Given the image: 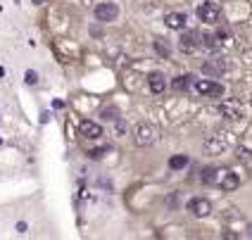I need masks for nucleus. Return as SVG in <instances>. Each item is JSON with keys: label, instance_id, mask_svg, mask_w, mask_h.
I'll return each mask as SVG.
<instances>
[{"label": "nucleus", "instance_id": "1", "mask_svg": "<svg viewBox=\"0 0 252 240\" xmlns=\"http://www.w3.org/2000/svg\"><path fill=\"white\" fill-rule=\"evenodd\" d=\"M202 183H210V185H221L224 190H236L240 185L238 176L233 174L231 169H221V167H207V169H202Z\"/></svg>", "mask_w": 252, "mask_h": 240}, {"label": "nucleus", "instance_id": "2", "mask_svg": "<svg viewBox=\"0 0 252 240\" xmlns=\"http://www.w3.org/2000/svg\"><path fill=\"white\" fill-rule=\"evenodd\" d=\"M231 145H233L231 133H212V136H207V141L202 143V150L207 155H221L226 150H231Z\"/></svg>", "mask_w": 252, "mask_h": 240}, {"label": "nucleus", "instance_id": "3", "mask_svg": "<svg viewBox=\"0 0 252 240\" xmlns=\"http://www.w3.org/2000/svg\"><path fill=\"white\" fill-rule=\"evenodd\" d=\"M157 138H159V128L153 124H138L133 131V141L138 148H148V145L157 143Z\"/></svg>", "mask_w": 252, "mask_h": 240}, {"label": "nucleus", "instance_id": "4", "mask_svg": "<svg viewBox=\"0 0 252 240\" xmlns=\"http://www.w3.org/2000/svg\"><path fill=\"white\" fill-rule=\"evenodd\" d=\"M197 19L202 24H217L221 19V7L214 0H205V2L197 5Z\"/></svg>", "mask_w": 252, "mask_h": 240}, {"label": "nucleus", "instance_id": "5", "mask_svg": "<svg viewBox=\"0 0 252 240\" xmlns=\"http://www.w3.org/2000/svg\"><path fill=\"white\" fill-rule=\"evenodd\" d=\"M197 95H202V98H221L224 95V86L217 84V81H210V79H200L193 84Z\"/></svg>", "mask_w": 252, "mask_h": 240}, {"label": "nucleus", "instance_id": "6", "mask_svg": "<svg viewBox=\"0 0 252 240\" xmlns=\"http://www.w3.org/2000/svg\"><path fill=\"white\" fill-rule=\"evenodd\" d=\"M219 112L224 114L226 119H243L245 114H248V107L240 102V100H224L221 102V107H219Z\"/></svg>", "mask_w": 252, "mask_h": 240}, {"label": "nucleus", "instance_id": "7", "mask_svg": "<svg viewBox=\"0 0 252 240\" xmlns=\"http://www.w3.org/2000/svg\"><path fill=\"white\" fill-rule=\"evenodd\" d=\"M117 14H119V7L114 2H100L95 7V19L98 22H114Z\"/></svg>", "mask_w": 252, "mask_h": 240}, {"label": "nucleus", "instance_id": "8", "mask_svg": "<svg viewBox=\"0 0 252 240\" xmlns=\"http://www.w3.org/2000/svg\"><path fill=\"white\" fill-rule=\"evenodd\" d=\"M179 45H181V50H183V53H195L197 48L202 45V36H200L197 31H186Z\"/></svg>", "mask_w": 252, "mask_h": 240}, {"label": "nucleus", "instance_id": "9", "mask_svg": "<svg viewBox=\"0 0 252 240\" xmlns=\"http://www.w3.org/2000/svg\"><path fill=\"white\" fill-rule=\"evenodd\" d=\"M224 71H226V62L221 57H212V60H207L202 64V74H207V76H221Z\"/></svg>", "mask_w": 252, "mask_h": 240}, {"label": "nucleus", "instance_id": "10", "mask_svg": "<svg viewBox=\"0 0 252 240\" xmlns=\"http://www.w3.org/2000/svg\"><path fill=\"white\" fill-rule=\"evenodd\" d=\"M188 212H193L195 216H210V212H212L210 200H205V198H193L190 202H188Z\"/></svg>", "mask_w": 252, "mask_h": 240}, {"label": "nucleus", "instance_id": "11", "mask_svg": "<svg viewBox=\"0 0 252 240\" xmlns=\"http://www.w3.org/2000/svg\"><path fill=\"white\" fill-rule=\"evenodd\" d=\"M186 14L183 12H169L164 14V24H167L169 29H174V31H183L186 29Z\"/></svg>", "mask_w": 252, "mask_h": 240}, {"label": "nucleus", "instance_id": "12", "mask_svg": "<svg viewBox=\"0 0 252 240\" xmlns=\"http://www.w3.org/2000/svg\"><path fill=\"white\" fill-rule=\"evenodd\" d=\"M79 131H81V136H86V138H91V141H95V138H100L102 136V126L100 124H95V121H81V126H79Z\"/></svg>", "mask_w": 252, "mask_h": 240}, {"label": "nucleus", "instance_id": "13", "mask_svg": "<svg viewBox=\"0 0 252 240\" xmlns=\"http://www.w3.org/2000/svg\"><path fill=\"white\" fill-rule=\"evenodd\" d=\"M148 86H150V90H153L155 95H162V93H164V88H167L164 74H159V71H153V74L148 76Z\"/></svg>", "mask_w": 252, "mask_h": 240}, {"label": "nucleus", "instance_id": "14", "mask_svg": "<svg viewBox=\"0 0 252 240\" xmlns=\"http://www.w3.org/2000/svg\"><path fill=\"white\" fill-rule=\"evenodd\" d=\"M193 84H195V76H193V74H183V76H176V79H174L171 88H174L176 93H181V90L186 93V90H188Z\"/></svg>", "mask_w": 252, "mask_h": 240}, {"label": "nucleus", "instance_id": "15", "mask_svg": "<svg viewBox=\"0 0 252 240\" xmlns=\"http://www.w3.org/2000/svg\"><path fill=\"white\" fill-rule=\"evenodd\" d=\"M155 53L159 57H164V60H169V57H171V45H169L167 41H162V38H157V41H155Z\"/></svg>", "mask_w": 252, "mask_h": 240}, {"label": "nucleus", "instance_id": "16", "mask_svg": "<svg viewBox=\"0 0 252 240\" xmlns=\"http://www.w3.org/2000/svg\"><path fill=\"white\" fill-rule=\"evenodd\" d=\"M186 164H188V157L186 155H174L169 159V167H171V169H183Z\"/></svg>", "mask_w": 252, "mask_h": 240}, {"label": "nucleus", "instance_id": "17", "mask_svg": "<svg viewBox=\"0 0 252 240\" xmlns=\"http://www.w3.org/2000/svg\"><path fill=\"white\" fill-rule=\"evenodd\" d=\"M238 159L240 162H245L248 169H252V152L250 150H238Z\"/></svg>", "mask_w": 252, "mask_h": 240}, {"label": "nucleus", "instance_id": "18", "mask_svg": "<svg viewBox=\"0 0 252 240\" xmlns=\"http://www.w3.org/2000/svg\"><path fill=\"white\" fill-rule=\"evenodd\" d=\"M124 133H126V121L117 117L114 119V136H124Z\"/></svg>", "mask_w": 252, "mask_h": 240}, {"label": "nucleus", "instance_id": "19", "mask_svg": "<svg viewBox=\"0 0 252 240\" xmlns=\"http://www.w3.org/2000/svg\"><path fill=\"white\" fill-rule=\"evenodd\" d=\"M24 79H27L29 86H36V84H38V74H36V71H27V76H24Z\"/></svg>", "mask_w": 252, "mask_h": 240}, {"label": "nucleus", "instance_id": "20", "mask_svg": "<svg viewBox=\"0 0 252 240\" xmlns=\"http://www.w3.org/2000/svg\"><path fill=\"white\" fill-rule=\"evenodd\" d=\"M102 152H105V148H98V150H91L88 155L93 157V159H100V157H102Z\"/></svg>", "mask_w": 252, "mask_h": 240}, {"label": "nucleus", "instance_id": "21", "mask_svg": "<svg viewBox=\"0 0 252 240\" xmlns=\"http://www.w3.org/2000/svg\"><path fill=\"white\" fill-rule=\"evenodd\" d=\"M114 114H117V110H105V112H102V117H105V119H110V121H114V119H117Z\"/></svg>", "mask_w": 252, "mask_h": 240}, {"label": "nucleus", "instance_id": "22", "mask_svg": "<svg viewBox=\"0 0 252 240\" xmlns=\"http://www.w3.org/2000/svg\"><path fill=\"white\" fill-rule=\"evenodd\" d=\"M248 238H252V226H248Z\"/></svg>", "mask_w": 252, "mask_h": 240}]
</instances>
